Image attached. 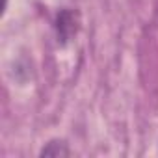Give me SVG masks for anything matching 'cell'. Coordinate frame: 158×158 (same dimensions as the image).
<instances>
[{
	"label": "cell",
	"mask_w": 158,
	"mask_h": 158,
	"mask_svg": "<svg viewBox=\"0 0 158 158\" xmlns=\"http://www.w3.org/2000/svg\"><path fill=\"white\" fill-rule=\"evenodd\" d=\"M67 154H69V149L65 141H50L41 151V156H67Z\"/></svg>",
	"instance_id": "obj_1"
}]
</instances>
